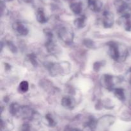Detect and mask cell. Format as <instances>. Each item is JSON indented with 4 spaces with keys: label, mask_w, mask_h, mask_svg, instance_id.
<instances>
[{
    "label": "cell",
    "mask_w": 131,
    "mask_h": 131,
    "mask_svg": "<svg viewBox=\"0 0 131 131\" xmlns=\"http://www.w3.org/2000/svg\"><path fill=\"white\" fill-rule=\"evenodd\" d=\"M115 6L117 13L121 16L131 14V8L124 0H115Z\"/></svg>",
    "instance_id": "obj_6"
},
{
    "label": "cell",
    "mask_w": 131,
    "mask_h": 131,
    "mask_svg": "<svg viewBox=\"0 0 131 131\" xmlns=\"http://www.w3.org/2000/svg\"><path fill=\"white\" fill-rule=\"evenodd\" d=\"M129 82H130V83L131 84V78H130V80H129Z\"/></svg>",
    "instance_id": "obj_27"
},
{
    "label": "cell",
    "mask_w": 131,
    "mask_h": 131,
    "mask_svg": "<svg viewBox=\"0 0 131 131\" xmlns=\"http://www.w3.org/2000/svg\"><path fill=\"white\" fill-rule=\"evenodd\" d=\"M65 131H83L79 129V128H66Z\"/></svg>",
    "instance_id": "obj_26"
},
{
    "label": "cell",
    "mask_w": 131,
    "mask_h": 131,
    "mask_svg": "<svg viewBox=\"0 0 131 131\" xmlns=\"http://www.w3.org/2000/svg\"><path fill=\"white\" fill-rule=\"evenodd\" d=\"M29 89V83L27 81L23 80L19 83V91L22 93L27 92Z\"/></svg>",
    "instance_id": "obj_18"
},
{
    "label": "cell",
    "mask_w": 131,
    "mask_h": 131,
    "mask_svg": "<svg viewBox=\"0 0 131 131\" xmlns=\"http://www.w3.org/2000/svg\"><path fill=\"white\" fill-rule=\"evenodd\" d=\"M28 60L30 62L31 64L33 66H37V57L35 54L31 53L28 55L27 56Z\"/></svg>",
    "instance_id": "obj_21"
},
{
    "label": "cell",
    "mask_w": 131,
    "mask_h": 131,
    "mask_svg": "<svg viewBox=\"0 0 131 131\" xmlns=\"http://www.w3.org/2000/svg\"><path fill=\"white\" fill-rule=\"evenodd\" d=\"M114 95L119 100L122 101H125V95L124 92V89L122 88H115L114 89Z\"/></svg>",
    "instance_id": "obj_16"
},
{
    "label": "cell",
    "mask_w": 131,
    "mask_h": 131,
    "mask_svg": "<svg viewBox=\"0 0 131 131\" xmlns=\"http://www.w3.org/2000/svg\"><path fill=\"white\" fill-rule=\"evenodd\" d=\"M102 3L99 0H91L89 8L95 12H99L102 8Z\"/></svg>",
    "instance_id": "obj_13"
},
{
    "label": "cell",
    "mask_w": 131,
    "mask_h": 131,
    "mask_svg": "<svg viewBox=\"0 0 131 131\" xmlns=\"http://www.w3.org/2000/svg\"><path fill=\"white\" fill-rule=\"evenodd\" d=\"M124 1H130V0H124Z\"/></svg>",
    "instance_id": "obj_30"
},
{
    "label": "cell",
    "mask_w": 131,
    "mask_h": 131,
    "mask_svg": "<svg viewBox=\"0 0 131 131\" xmlns=\"http://www.w3.org/2000/svg\"><path fill=\"white\" fill-rule=\"evenodd\" d=\"M36 18L38 23L41 24H44L47 21V17L45 14L44 11L42 8H38L36 12Z\"/></svg>",
    "instance_id": "obj_14"
},
{
    "label": "cell",
    "mask_w": 131,
    "mask_h": 131,
    "mask_svg": "<svg viewBox=\"0 0 131 131\" xmlns=\"http://www.w3.org/2000/svg\"><path fill=\"white\" fill-rule=\"evenodd\" d=\"M21 107V105H19L18 103H12L9 107V112H10V114L13 116L20 117Z\"/></svg>",
    "instance_id": "obj_12"
},
{
    "label": "cell",
    "mask_w": 131,
    "mask_h": 131,
    "mask_svg": "<svg viewBox=\"0 0 131 131\" xmlns=\"http://www.w3.org/2000/svg\"><path fill=\"white\" fill-rule=\"evenodd\" d=\"M50 74L52 77L67 74L70 71V64L69 62L63 61L60 63L49 62L46 64Z\"/></svg>",
    "instance_id": "obj_2"
},
{
    "label": "cell",
    "mask_w": 131,
    "mask_h": 131,
    "mask_svg": "<svg viewBox=\"0 0 131 131\" xmlns=\"http://www.w3.org/2000/svg\"><path fill=\"white\" fill-rule=\"evenodd\" d=\"M108 53L112 59L116 62H122L126 60L128 56V50L124 45H120L116 42H110L108 44Z\"/></svg>",
    "instance_id": "obj_1"
},
{
    "label": "cell",
    "mask_w": 131,
    "mask_h": 131,
    "mask_svg": "<svg viewBox=\"0 0 131 131\" xmlns=\"http://www.w3.org/2000/svg\"><path fill=\"white\" fill-rule=\"evenodd\" d=\"M45 118H46V120L47 121V124H48V125L49 126V127H54V126H56V121L54 119V118H52V115H51V114H46Z\"/></svg>",
    "instance_id": "obj_19"
},
{
    "label": "cell",
    "mask_w": 131,
    "mask_h": 131,
    "mask_svg": "<svg viewBox=\"0 0 131 131\" xmlns=\"http://www.w3.org/2000/svg\"><path fill=\"white\" fill-rule=\"evenodd\" d=\"M103 62H104L98 61L95 62L93 64V69L95 71H99L101 69V68L103 66Z\"/></svg>",
    "instance_id": "obj_23"
},
{
    "label": "cell",
    "mask_w": 131,
    "mask_h": 131,
    "mask_svg": "<svg viewBox=\"0 0 131 131\" xmlns=\"http://www.w3.org/2000/svg\"><path fill=\"white\" fill-rule=\"evenodd\" d=\"M90 2L91 0H80V3L82 4L84 8H86L89 7Z\"/></svg>",
    "instance_id": "obj_25"
},
{
    "label": "cell",
    "mask_w": 131,
    "mask_h": 131,
    "mask_svg": "<svg viewBox=\"0 0 131 131\" xmlns=\"http://www.w3.org/2000/svg\"><path fill=\"white\" fill-rule=\"evenodd\" d=\"M118 78L110 74H104L101 78V83L102 87L110 91H114L115 86L118 83Z\"/></svg>",
    "instance_id": "obj_4"
},
{
    "label": "cell",
    "mask_w": 131,
    "mask_h": 131,
    "mask_svg": "<svg viewBox=\"0 0 131 131\" xmlns=\"http://www.w3.org/2000/svg\"><path fill=\"white\" fill-rule=\"evenodd\" d=\"M19 131H31V127L28 123H23L20 127Z\"/></svg>",
    "instance_id": "obj_24"
},
{
    "label": "cell",
    "mask_w": 131,
    "mask_h": 131,
    "mask_svg": "<svg viewBox=\"0 0 131 131\" xmlns=\"http://www.w3.org/2000/svg\"><path fill=\"white\" fill-rule=\"evenodd\" d=\"M6 44H7L9 50H10L12 52L14 53H15L17 52V48L15 45L14 44L12 41H8V42H6Z\"/></svg>",
    "instance_id": "obj_22"
},
{
    "label": "cell",
    "mask_w": 131,
    "mask_h": 131,
    "mask_svg": "<svg viewBox=\"0 0 131 131\" xmlns=\"http://www.w3.org/2000/svg\"><path fill=\"white\" fill-rule=\"evenodd\" d=\"M129 71H130V72H131V68H130V69H129Z\"/></svg>",
    "instance_id": "obj_29"
},
{
    "label": "cell",
    "mask_w": 131,
    "mask_h": 131,
    "mask_svg": "<svg viewBox=\"0 0 131 131\" xmlns=\"http://www.w3.org/2000/svg\"><path fill=\"white\" fill-rule=\"evenodd\" d=\"M74 25L78 28H83L85 26L86 17L84 16H81L74 20Z\"/></svg>",
    "instance_id": "obj_17"
},
{
    "label": "cell",
    "mask_w": 131,
    "mask_h": 131,
    "mask_svg": "<svg viewBox=\"0 0 131 131\" xmlns=\"http://www.w3.org/2000/svg\"><path fill=\"white\" fill-rule=\"evenodd\" d=\"M118 23L125 30L130 32L131 31V14L121 16L119 18Z\"/></svg>",
    "instance_id": "obj_9"
},
{
    "label": "cell",
    "mask_w": 131,
    "mask_h": 131,
    "mask_svg": "<svg viewBox=\"0 0 131 131\" xmlns=\"http://www.w3.org/2000/svg\"><path fill=\"white\" fill-rule=\"evenodd\" d=\"M58 34L60 39L65 44H70L72 42L74 37V31L69 24L61 25L58 30Z\"/></svg>",
    "instance_id": "obj_3"
},
{
    "label": "cell",
    "mask_w": 131,
    "mask_h": 131,
    "mask_svg": "<svg viewBox=\"0 0 131 131\" xmlns=\"http://www.w3.org/2000/svg\"><path fill=\"white\" fill-rule=\"evenodd\" d=\"M83 44H84V46H85L86 47L88 48H90V49L95 48V42L91 39H84V41H83Z\"/></svg>",
    "instance_id": "obj_20"
},
{
    "label": "cell",
    "mask_w": 131,
    "mask_h": 131,
    "mask_svg": "<svg viewBox=\"0 0 131 131\" xmlns=\"http://www.w3.org/2000/svg\"><path fill=\"white\" fill-rule=\"evenodd\" d=\"M102 24L104 28H110L114 24V15L111 12L104 11L102 15Z\"/></svg>",
    "instance_id": "obj_7"
},
{
    "label": "cell",
    "mask_w": 131,
    "mask_h": 131,
    "mask_svg": "<svg viewBox=\"0 0 131 131\" xmlns=\"http://www.w3.org/2000/svg\"><path fill=\"white\" fill-rule=\"evenodd\" d=\"M13 28L19 35L22 36H26L29 33L28 28L20 22H16L13 24Z\"/></svg>",
    "instance_id": "obj_10"
},
{
    "label": "cell",
    "mask_w": 131,
    "mask_h": 131,
    "mask_svg": "<svg viewBox=\"0 0 131 131\" xmlns=\"http://www.w3.org/2000/svg\"><path fill=\"white\" fill-rule=\"evenodd\" d=\"M70 9L75 14L79 15L82 13V11L84 9L83 5L80 2L78 3H73L70 5Z\"/></svg>",
    "instance_id": "obj_15"
},
{
    "label": "cell",
    "mask_w": 131,
    "mask_h": 131,
    "mask_svg": "<svg viewBox=\"0 0 131 131\" xmlns=\"http://www.w3.org/2000/svg\"><path fill=\"white\" fill-rule=\"evenodd\" d=\"M5 1H12V0H5Z\"/></svg>",
    "instance_id": "obj_28"
},
{
    "label": "cell",
    "mask_w": 131,
    "mask_h": 131,
    "mask_svg": "<svg viewBox=\"0 0 131 131\" xmlns=\"http://www.w3.org/2000/svg\"><path fill=\"white\" fill-rule=\"evenodd\" d=\"M46 36H47V41L46 43V47L49 53L52 55H56L60 53V49L57 44H56L53 41V35L52 33L50 31H47L46 32Z\"/></svg>",
    "instance_id": "obj_5"
},
{
    "label": "cell",
    "mask_w": 131,
    "mask_h": 131,
    "mask_svg": "<svg viewBox=\"0 0 131 131\" xmlns=\"http://www.w3.org/2000/svg\"><path fill=\"white\" fill-rule=\"evenodd\" d=\"M35 113L34 110L29 106H22L20 110V117H22L24 119L31 120L34 118Z\"/></svg>",
    "instance_id": "obj_8"
},
{
    "label": "cell",
    "mask_w": 131,
    "mask_h": 131,
    "mask_svg": "<svg viewBox=\"0 0 131 131\" xmlns=\"http://www.w3.org/2000/svg\"><path fill=\"white\" fill-rule=\"evenodd\" d=\"M75 101L74 98L72 96H64L61 100V105L64 108L67 109H73L75 107Z\"/></svg>",
    "instance_id": "obj_11"
}]
</instances>
